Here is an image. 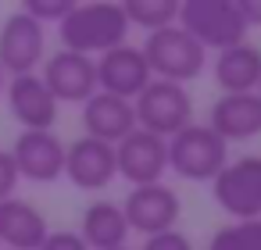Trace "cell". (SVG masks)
<instances>
[{"label": "cell", "mask_w": 261, "mask_h": 250, "mask_svg": "<svg viewBox=\"0 0 261 250\" xmlns=\"http://www.w3.org/2000/svg\"><path fill=\"white\" fill-rule=\"evenodd\" d=\"M257 93H261V82H257Z\"/></svg>", "instance_id": "29"}, {"label": "cell", "mask_w": 261, "mask_h": 250, "mask_svg": "<svg viewBox=\"0 0 261 250\" xmlns=\"http://www.w3.org/2000/svg\"><path fill=\"white\" fill-rule=\"evenodd\" d=\"M72 8H75V0H25L18 11H25L33 22H40L47 29V25H61Z\"/></svg>", "instance_id": "22"}, {"label": "cell", "mask_w": 261, "mask_h": 250, "mask_svg": "<svg viewBox=\"0 0 261 250\" xmlns=\"http://www.w3.org/2000/svg\"><path fill=\"white\" fill-rule=\"evenodd\" d=\"M47 236V218L29 200L11 197L0 204V246L4 250H40Z\"/></svg>", "instance_id": "17"}, {"label": "cell", "mask_w": 261, "mask_h": 250, "mask_svg": "<svg viewBox=\"0 0 261 250\" xmlns=\"http://www.w3.org/2000/svg\"><path fill=\"white\" fill-rule=\"evenodd\" d=\"M207 250H261V218L222 225V229L211 236Z\"/></svg>", "instance_id": "21"}, {"label": "cell", "mask_w": 261, "mask_h": 250, "mask_svg": "<svg viewBox=\"0 0 261 250\" xmlns=\"http://www.w3.org/2000/svg\"><path fill=\"white\" fill-rule=\"evenodd\" d=\"M229 164V143L211 125H186L168 140V168L186 182H215V175Z\"/></svg>", "instance_id": "4"}, {"label": "cell", "mask_w": 261, "mask_h": 250, "mask_svg": "<svg viewBox=\"0 0 261 250\" xmlns=\"http://www.w3.org/2000/svg\"><path fill=\"white\" fill-rule=\"evenodd\" d=\"M129 25L158 33L168 25H179V0H125L122 4Z\"/></svg>", "instance_id": "20"}, {"label": "cell", "mask_w": 261, "mask_h": 250, "mask_svg": "<svg viewBox=\"0 0 261 250\" xmlns=\"http://www.w3.org/2000/svg\"><path fill=\"white\" fill-rule=\"evenodd\" d=\"M15 186H18L15 157H11V150H0V204L15 197Z\"/></svg>", "instance_id": "24"}, {"label": "cell", "mask_w": 261, "mask_h": 250, "mask_svg": "<svg viewBox=\"0 0 261 250\" xmlns=\"http://www.w3.org/2000/svg\"><path fill=\"white\" fill-rule=\"evenodd\" d=\"M133 111H136V125L161 140H172L175 132L193 125L190 90L179 82H165V79H150V86L133 100Z\"/></svg>", "instance_id": "5"}, {"label": "cell", "mask_w": 261, "mask_h": 250, "mask_svg": "<svg viewBox=\"0 0 261 250\" xmlns=\"http://www.w3.org/2000/svg\"><path fill=\"white\" fill-rule=\"evenodd\" d=\"M122 214L129 221V232H143V236H158L179 225L182 204L175 197L172 186L154 182V186H133L129 197L122 200Z\"/></svg>", "instance_id": "7"}, {"label": "cell", "mask_w": 261, "mask_h": 250, "mask_svg": "<svg viewBox=\"0 0 261 250\" xmlns=\"http://www.w3.org/2000/svg\"><path fill=\"white\" fill-rule=\"evenodd\" d=\"M40 250H90V246L83 243L79 232H68V229H65V232H50Z\"/></svg>", "instance_id": "25"}, {"label": "cell", "mask_w": 261, "mask_h": 250, "mask_svg": "<svg viewBox=\"0 0 261 250\" xmlns=\"http://www.w3.org/2000/svg\"><path fill=\"white\" fill-rule=\"evenodd\" d=\"M179 29H186L204 50H215V54L236 43H247V22L236 0H182Z\"/></svg>", "instance_id": "2"}, {"label": "cell", "mask_w": 261, "mask_h": 250, "mask_svg": "<svg viewBox=\"0 0 261 250\" xmlns=\"http://www.w3.org/2000/svg\"><path fill=\"white\" fill-rule=\"evenodd\" d=\"M79 236L90 250H118L125 246L129 239V221L122 214V204H111V200H97L83 211V221H79Z\"/></svg>", "instance_id": "19"}, {"label": "cell", "mask_w": 261, "mask_h": 250, "mask_svg": "<svg viewBox=\"0 0 261 250\" xmlns=\"http://www.w3.org/2000/svg\"><path fill=\"white\" fill-rule=\"evenodd\" d=\"M236 8H240L247 29H254V25L261 29V0H236Z\"/></svg>", "instance_id": "26"}, {"label": "cell", "mask_w": 261, "mask_h": 250, "mask_svg": "<svg viewBox=\"0 0 261 250\" xmlns=\"http://www.w3.org/2000/svg\"><path fill=\"white\" fill-rule=\"evenodd\" d=\"M129 18L122 11V4H111V0H93V4H75L65 22L58 25L61 36V50L83 54V58H100L115 47L125 43L129 36Z\"/></svg>", "instance_id": "1"}, {"label": "cell", "mask_w": 261, "mask_h": 250, "mask_svg": "<svg viewBox=\"0 0 261 250\" xmlns=\"http://www.w3.org/2000/svg\"><path fill=\"white\" fill-rule=\"evenodd\" d=\"M118 250H129V246H118Z\"/></svg>", "instance_id": "28"}, {"label": "cell", "mask_w": 261, "mask_h": 250, "mask_svg": "<svg viewBox=\"0 0 261 250\" xmlns=\"http://www.w3.org/2000/svg\"><path fill=\"white\" fill-rule=\"evenodd\" d=\"M43 43H47V33L40 22H33L25 11L8 15L0 25V68L11 79L33 75L36 65L43 61Z\"/></svg>", "instance_id": "8"}, {"label": "cell", "mask_w": 261, "mask_h": 250, "mask_svg": "<svg viewBox=\"0 0 261 250\" xmlns=\"http://www.w3.org/2000/svg\"><path fill=\"white\" fill-rule=\"evenodd\" d=\"M211 75L222 93H257L261 82V50L250 43H236L222 54H215Z\"/></svg>", "instance_id": "18"}, {"label": "cell", "mask_w": 261, "mask_h": 250, "mask_svg": "<svg viewBox=\"0 0 261 250\" xmlns=\"http://www.w3.org/2000/svg\"><path fill=\"white\" fill-rule=\"evenodd\" d=\"M4 90H8V72L0 68V93H4Z\"/></svg>", "instance_id": "27"}, {"label": "cell", "mask_w": 261, "mask_h": 250, "mask_svg": "<svg viewBox=\"0 0 261 250\" xmlns=\"http://www.w3.org/2000/svg\"><path fill=\"white\" fill-rule=\"evenodd\" d=\"M211 193H215L218 207L232 221H254V218H261V157L247 154V157L229 161L215 175Z\"/></svg>", "instance_id": "6"}, {"label": "cell", "mask_w": 261, "mask_h": 250, "mask_svg": "<svg viewBox=\"0 0 261 250\" xmlns=\"http://www.w3.org/2000/svg\"><path fill=\"white\" fill-rule=\"evenodd\" d=\"M140 250H193L190 236L179 232V229H168V232H158V236H147Z\"/></svg>", "instance_id": "23"}, {"label": "cell", "mask_w": 261, "mask_h": 250, "mask_svg": "<svg viewBox=\"0 0 261 250\" xmlns=\"http://www.w3.org/2000/svg\"><path fill=\"white\" fill-rule=\"evenodd\" d=\"M150 65L143 58L140 47L133 43H122L108 54L97 58V90L100 93H111V97H122V100H136L147 86H150Z\"/></svg>", "instance_id": "11"}, {"label": "cell", "mask_w": 261, "mask_h": 250, "mask_svg": "<svg viewBox=\"0 0 261 250\" xmlns=\"http://www.w3.org/2000/svg\"><path fill=\"white\" fill-rule=\"evenodd\" d=\"M143 58L150 65V75L154 79H165V82H193L204 68H207V50L179 25H168V29H158V33H147L143 40Z\"/></svg>", "instance_id": "3"}, {"label": "cell", "mask_w": 261, "mask_h": 250, "mask_svg": "<svg viewBox=\"0 0 261 250\" xmlns=\"http://www.w3.org/2000/svg\"><path fill=\"white\" fill-rule=\"evenodd\" d=\"M40 79L47 82V90L54 93L58 104H86L97 93V61L72 54V50H58L50 58H43V72Z\"/></svg>", "instance_id": "9"}, {"label": "cell", "mask_w": 261, "mask_h": 250, "mask_svg": "<svg viewBox=\"0 0 261 250\" xmlns=\"http://www.w3.org/2000/svg\"><path fill=\"white\" fill-rule=\"evenodd\" d=\"M65 179L79 189H108L118 179V164H115V147L79 136L75 143H68L65 150Z\"/></svg>", "instance_id": "13"}, {"label": "cell", "mask_w": 261, "mask_h": 250, "mask_svg": "<svg viewBox=\"0 0 261 250\" xmlns=\"http://www.w3.org/2000/svg\"><path fill=\"white\" fill-rule=\"evenodd\" d=\"M207 125L225 143H240V140L261 136V93H222L211 104Z\"/></svg>", "instance_id": "16"}, {"label": "cell", "mask_w": 261, "mask_h": 250, "mask_svg": "<svg viewBox=\"0 0 261 250\" xmlns=\"http://www.w3.org/2000/svg\"><path fill=\"white\" fill-rule=\"evenodd\" d=\"M115 164H118V175L125 182L154 186L168 172V140H161L147 129H136L115 147Z\"/></svg>", "instance_id": "10"}, {"label": "cell", "mask_w": 261, "mask_h": 250, "mask_svg": "<svg viewBox=\"0 0 261 250\" xmlns=\"http://www.w3.org/2000/svg\"><path fill=\"white\" fill-rule=\"evenodd\" d=\"M65 143L54 132H22L11 147L18 179H33V182H54L65 175Z\"/></svg>", "instance_id": "14"}, {"label": "cell", "mask_w": 261, "mask_h": 250, "mask_svg": "<svg viewBox=\"0 0 261 250\" xmlns=\"http://www.w3.org/2000/svg\"><path fill=\"white\" fill-rule=\"evenodd\" d=\"M83 129L90 140H100V143H111L118 147L129 132H136V111H133V100H122V97H111V93H93L86 104H83Z\"/></svg>", "instance_id": "15"}, {"label": "cell", "mask_w": 261, "mask_h": 250, "mask_svg": "<svg viewBox=\"0 0 261 250\" xmlns=\"http://www.w3.org/2000/svg\"><path fill=\"white\" fill-rule=\"evenodd\" d=\"M8 107H11L15 122L22 125V132H54L61 104L54 100L47 82L33 72V75L8 79Z\"/></svg>", "instance_id": "12"}]
</instances>
